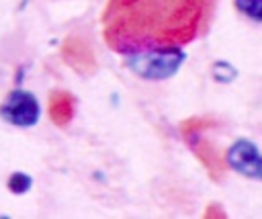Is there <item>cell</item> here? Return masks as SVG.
Returning <instances> with one entry per match:
<instances>
[{"mask_svg": "<svg viewBox=\"0 0 262 219\" xmlns=\"http://www.w3.org/2000/svg\"><path fill=\"white\" fill-rule=\"evenodd\" d=\"M235 76H237V70L231 65V63H227V61H215V65H213V78L217 80V82H231V80H235Z\"/></svg>", "mask_w": 262, "mask_h": 219, "instance_id": "obj_7", "label": "cell"}, {"mask_svg": "<svg viewBox=\"0 0 262 219\" xmlns=\"http://www.w3.org/2000/svg\"><path fill=\"white\" fill-rule=\"evenodd\" d=\"M215 0H106L102 37L127 55L149 47H184L209 25Z\"/></svg>", "mask_w": 262, "mask_h": 219, "instance_id": "obj_1", "label": "cell"}, {"mask_svg": "<svg viewBox=\"0 0 262 219\" xmlns=\"http://www.w3.org/2000/svg\"><path fill=\"white\" fill-rule=\"evenodd\" d=\"M225 164L248 178H262V156L258 154L256 145L246 139H239L229 147Z\"/></svg>", "mask_w": 262, "mask_h": 219, "instance_id": "obj_4", "label": "cell"}, {"mask_svg": "<svg viewBox=\"0 0 262 219\" xmlns=\"http://www.w3.org/2000/svg\"><path fill=\"white\" fill-rule=\"evenodd\" d=\"M186 53L182 47H149L123 55V61L131 74L147 82H162L182 68Z\"/></svg>", "mask_w": 262, "mask_h": 219, "instance_id": "obj_2", "label": "cell"}, {"mask_svg": "<svg viewBox=\"0 0 262 219\" xmlns=\"http://www.w3.org/2000/svg\"><path fill=\"white\" fill-rule=\"evenodd\" d=\"M8 190L12 194H25L33 188V178L27 174V172H12L8 176V182H6Z\"/></svg>", "mask_w": 262, "mask_h": 219, "instance_id": "obj_5", "label": "cell"}, {"mask_svg": "<svg viewBox=\"0 0 262 219\" xmlns=\"http://www.w3.org/2000/svg\"><path fill=\"white\" fill-rule=\"evenodd\" d=\"M235 8L254 20H262V0H235Z\"/></svg>", "mask_w": 262, "mask_h": 219, "instance_id": "obj_6", "label": "cell"}, {"mask_svg": "<svg viewBox=\"0 0 262 219\" xmlns=\"http://www.w3.org/2000/svg\"><path fill=\"white\" fill-rule=\"evenodd\" d=\"M0 119L16 129H31L41 119V102L31 90L14 88L0 104Z\"/></svg>", "mask_w": 262, "mask_h": 219, "instance_id": "obj_3", "label": "cell"}]
</instances>
